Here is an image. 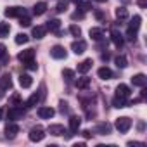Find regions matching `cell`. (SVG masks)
Wrapping results in <instances>:
<instances>
[{"label":"cell","instance_id":"1","mask_svg":"<svg viewBox=\"0 0 147 147\" xmlns=\"http://www.w3.org/2000/svg\"><path fill=\"white\" fill-rule=\"evenodd\" d=\"M114 126H116V130H118V131L126 133V131L131 128V119H130L128 116H121V118H118V119H116Z\"/></svg>","mask_w":147,"mask_h":147},{"label":"cell","instance_id":"2","mask_svg":"<svg viewBox=\"0 0 147 147\" xmlns=\"http://www.w3.org/2000/svg\"><path fill=\"white\" fill-rule=\"evenodd\" d=\"M140 21H142L140 16H133V19H131V23H130V26H128V38H130V40H135V33H137L138 28H140Z\"/></svg>","mask_w":147,"mask_h":147},{"label":"cell","instance_id":"3","mask_svg":"<svg viewBox=\"0 0 147 147\" xmlns=\"http://www.w3.org/2000/svg\"><path fill=\"white\" fill-rule=\"evenodd\" d=\"M43 138H45L43 128L35 126V128H31V130H30V140H31V142H40V140H43Z\"/></svg>","mask_w":147,"mask_h":147},{"label":"cell","instance_id":"4","mask_svg":"<svg viewBox=\"0 0 147 147\" xmlns=\"http://www.w3.org/2000/svg\"><path fill=\"white\" fill-rule=\"evenodd\" d=\"M71 50L75 52L76 55L83 54V52L87 50V42H85V40H75V42L71 43Z\"/></svg>","mask_w":147,"mask_h":147},{"label":"cell","instance_id":"5","mask_svg":"<svg viewBox=\"0 0 147 147\" xmlns=\"http://www.w3.org/2000/svg\"><path fill=\"white\" fill-rule=\"evenodd\" d=\"M5 16L7 18H21V16H24V9L23 7H7Z\"/></svg>","mask_w":147,"mask_h":147},{"label":"cell","instance_id":"6","mask_svg":"<svg viewBox=\"0 0 147 147\" xmlns=\"http://www.w3.org/2000/svg\"><path fill=\"white\" fill-rule=\"evenodd\" d=\"M50 55L54 59H66V49L61 47V45H55V47L50 49Z\"/></svg>","mask_w":147,"mask_h":147},{"label":"cell","instance_id":"7","mask_svg":"<svg viewBox=\"0 0 147 147\" xmlns=\"http://www.w3.org/2000/svg\"><path fill=\"white\" fill-rule=\"evenodd\" d=\"M18 59L24 64V62H28V61H31V59H35V50L33 49H26V50H23V52H19V55H18Z\"/></svg>","mask_w":147,"mask_h":147},{"label":"cell","instance_id":"8","mask_svg":"<svg viewBox=\"0 0 147 147\" xmlns=\"http://www.w3.org/2000/svg\"><path fill=\"white\" fill-rule=\"evenodd\" d=\"M18 133H19V126H18L14 121L7 123V126H5V135H7V138H14Z\"/></svg>","mask_w":147,"mask_h":147},{"label":"cell","instance_id":"9","mask_svg":"<svg viewBox=\"0 0 147 147\" xmlns=\"http://www.w3.org/2000/svg\"><path fill=\"white\" fill-rule=\"evenodd\" d=\"M7 118H9L11 121H16V119H19V118H23V109H19L18 106L11 107V109L7 111Z\"/></svg>","mask_w":147,"mask_h":147},{"label":"cell","instance_id":"10","mask_svg":"<svg viewBox=\"0 0 147 147\" xmlns=\"http://www.w3.org/2000/svg\"><path fill=\"white\" fill-rule=\"evenodd\" d=\"M97 75H99L100 80H111V78H113V71H111L107 66H102V67H99Z\"/></svg>","mask_w":147,"mask_h":147},{"label":"cell","instance_id":"11","mask_svg":"<svg viewBox=\"0 0 147 147\" xmlns=\"http://www.w3.org/2000/svg\"><path fill=\"white\" fill-rule=\"evenodd\" d=\"M131 83H133L135 87H140V88H144V87H145V83H147V78H145V75L138 73V75H135V76L131 78Z\"/></svg>","mask_w":147,"mask_h":147},{"label":"cell","instance_id":"12","mask_svg":"<svg viewBox=\"0 0 147 147\" xmlns=\"http://www.w3.org/2000/svg\"><path fill=\"white\" fill-rule=\"evenodd\" d=\"M111 40H113V43H114L118 49H119V47H123V42H125V40H123V35H121L119 31L113 30V31H111Z\"/></svg>","mask_w":147,"mask_h":147},{"label":"cell","instance_id":"13","mask_svg":"<svg viewBox=\"0 0 147 147\" xmlns=\"http://www.w3.org/2000/svg\"><path fill=\"white\" fill-rule=\"evenodd\" d=\"M130 94H131V92H130V87H128V85H123V83H121V85H118V88H116V95H118V97L128 99V97H130Z\"/></svg>","mask_w":147,"mask_h":147},{"label":"cell","instance_id":"14","mask_svg":"<svg viewBox=\"0 0 147 147\" xmlns=\"http://www.w3.org/2000/svg\"><path fill=\"white\" fill-rule=\"evenodd\" d=\"M54 114H55V111H54L52 107H40V109H38V116H40L42 119H50Z\"/></svg>","mask_w":147,"mask_h":147},{"label":"cell","instance_id":"15","mask_svg":"<svg viewBox=\"0 0 147 147\" xmlns=\"http://www.w3.org/2000/svg\"><path fill=\"white\" fill-rule=\"evenodd\" d=\"M82 126V118H78V116H71L69 118V130L75 133V131H78V128Z\"/></svg>","mask_w":147,"mask_h":147},{"label":"cell","instance_id":"16","mask_svg":"<svg viewBox=\"0 0 147 147\" xmlns=\"http://www.w3.org/2000/svg\"><path fill=\"white\" fill-rule=\"evenodd\" d=\"M92 64H94V62H92V59H85L83 62H80V64H78V73L85 75L87 71H90V69H92Z\"/></svg>","mask_w":147,"mask_h":147},{"label":"cell","instance_id":"17","mask_svg":"<svg viewBox=\"0 0 147 147\" xmlns=\"http://www.w3.org/2000/svg\"><path fill=\"white\" fill-rule=\"evenodd\" d=\"M12 87V78H11V75H4L2 78H0V88L2 90H9Z\"/></svg>","mask_w":147,"mask_h":147},{"label":"cell","instance_id":"18","mask_svg":"<svg viewBox=\"0 0 147 147\" xmlns=\"http://www.w3.org/2000/svg\"><path fill=\"white\" fill-rule=\"evenodd\" d=\"M49 131H50V135L59 137V135H64V133H66V128H64L62 125H50V126H49Z\"/></svg>","mask_w":147,"mask_h":147},{"label":"cell","instance_id":"19","mask_svg":"<svg viewBox=\"0 0 147 147\" xmlns=\"http://www.w3.org/2000/svg\"><path fill=\"white\" fill-rule=\"evenodd\" d=\"M19 85H21L23 88H30V87L33 85V78H31L30 75H21V76H19Z\"/></svg>","mask_w":147,"mask_h":147},{"label":"cell","instance_id":"20","mask_svg":"<svg viewBox=\"0 0 147 147\" xmlns=\"http://www.w3.org/2000/svg\"><path fill=\"white\" fill-rule=\"evenodd\" d=\"M45 11H47V4H45V2H38V4H35V7H33V14H35V16H42Z\"/></svg>","mask_w":147,"mask_h":147},{"label":"cell","instance_id":"21","mask_svg":"<svg viewBox=\"0 0 147 147\" xmlns=\"http://www.w3.org/2000/svg\"><path fill=\"white\" fill-rule=\"evenodd\" d=\"M130 18V14H128V11L125 9V7H118L116 9V19H119V21H126Z\"/></svg>","mask_w":147,"mask_h":147},{"label":"cell","instance_id":"22","mask_svg":"<svg viewBox=\"0 0 147 147\" xmlns=\"http://www.w3.org/2000/svg\"><path fill=\"white\" fill-rule=\"evenodd\" d=\"M90 36H92L94 40L100 42V40L104 38V31H102L100 28H92V30H90Z\"/></svg>","mask_w":147,"mask_h":147},{"label":"cell","instance_id":"23","mask_svg":"<svg viewBox=\"0 0 147 147\" xmlns=\"http://www.w3.org/2000/svg\"><path fill=\"white\" fill-rule=\"evenodd\" d=\"M88 85H90V78H87V76H82V78H78V80H76V87H78L80 90L88 88Z\"/></svg>","mask_w":147,"mask_h":147},{"label":"cell","instance_id":"24","mask_svg":"<svg viewBox=\"0 0 147 147\" xmlns=\"http://www.w3.org/2000/svg\"><path fill=\"white\" fill-rule=\"evenodd\" d=\"M111 130H113V128H111V125H109V123H100V125L97 126V131H99L100 135H109V133H111Z\"/></svg>","mask_w":147,"mask_h":147},{"label":"cell","instance_id":"25","mask_svg":"<svg viewBox=\"0 0 147 147\" xmlns=\"http://www.w3.org/2000/svg\"><path fill=\"white\" fill-rule=\"evenodd\" d=\"M45 31H47V28H43V26H35V28H33V36H35V38H43V36H45Z\"/></svg>","mask_w":147,"mask_h":147},{"label":"cell","instance_id":"26","mask_svg":"<svg viewBox=\"0 0 147 147\" xmlns=\"http://www.w3.org/2000/svg\"><path fill=\"white\" fill-rule=\"evenodd\" d=\"M114 62H116V66H118L119 69H125V67L128 66V61H126L125 55H118V57L114 59Z\"/></svg>","mask_w":147,"mask_h":147},{"label":"cell","instance_id":"27","mask_svg":"<svg viewBox=\"0 0 147 147\" xmlns=\"http://www.w3.org/2000/svg\"><path fill=\"white\" fill-rule=\"evenodd\" d=\"M40 102V94L36 92V94H33L30 99H28V102H26V107H33V106H36Z\"/></svg>","mask_w":147,"mask_h":147},{"label":"cell","instance_id":"28","mask_svg":"<svg viewBox=\"0 0 147 147\" xmlns=\"http://www.w3.org/2000/svg\"><path fill=\"white\" fill-rule=\"evenodd\" d=\"M59 26H61V21H59V19H50V21L47 23V30H50V31H57Z\"/></svg>","mask_w":147,"mask_h":147},{"label":"cell","instance_id":"29","mask_svg":"<svg viewBox=\"0 0 147 147\" xmlns=\"http://www.w3.org/2000/svg\"><path fill=\"white\" fill-rule=\"evenodd\" d=\"M113 106H114V107H118V109H121V107H125V106H126V99H123V97H118V95H116V97L113 99Z\"/></svg>","mask_w":147,"mask_h":147},{"label":"cell","instance_id":"30","mask_svg":"<svg viewBox=\"0 0 147 147\" xmlns=\"http://www.w3.org/2000/svg\"><path fill=\"white\" fill-rule=\"evenodd\" d=\"M11 33V26L7 23H0V36H9Z\"/></svg>","mask_w":147,"mask_h":147},{"label":"cell","instance_id":"31","mask_svg":"<svg viewBox=\"0 0 147 147\" xmlns=\"http://www.w3.org/2000/svg\"><path fill=\"white\" fill-rule=\"evenodd\" d=\"M28 35H24V33H19V35H16V43L18 45H24V43H28Z\"/></svg>","mask_w":147,"mask_h":147},{"label":"cell","instance_id":"32","mask_svg":"<svg viewBox=\"0 0 147 147\" xmlns=\"http://www.w3.org/2000/svg\"><path fill=\"white\" fill-rule=\"evenodd\" d=\"M69 31H71L73 36H82V28L76 26V24H71V26H69Z\"/></svg>","mask_w":147,"mask_h":147},{"label":"cell","instance_id":"33","mask_svg":"<svg viewBox=\"0 0 147 147\" xmlns=\"http://www.w3.org/2000/svg\"><path fill=\"white\" fill-rule=\"evenodd\" d=\"M55 11H57V12H66V11H67V2H66V0H59Z\"/></svg>","mask_w":147,"mask_h":147},{"label":"cell","instance_id":"34","mask_svg":"<svg viewBox=\"0 0 147 147\" xmlns=\"http://www.w3.org/2000/svg\"><path fill=\"white\" fill-rule=\"evenodd\" d=\"M62 76L66 78V82H71L73 76H75V73H73L71 69H64V71H62Z\"/></svg>","mask_w":147,"mask_h":147},{"label":"cell","instance_id":"35","mask_svg":"<svg viewBox=\"0 0 147 147\" xmlns=\"http://www.w3.org/2000/svg\"><path fill=\"white\" fill-rule=\"evenodd\" d=\"M19 24L26 28V26H30V24H31V19H30L28 16H21V19H19Z\"/></svg>","mask_w":147,"mask_h":147},{"label":"cell","instance_id":"36","mask_svg":"<svg viewBox=\"0 0 147 147\" xmlns=\"http://www.w3.org/2000/svg\"><path fill=\"white\" fill-rule=\"evenodd\" d=\"M24 66H26L28 69H31V71H35V69L38 67V64L35 62V59H31V61H28V62H24Z\"/></svg>","mask_w":147,"mask_h":147},{"label":"cell","instance_id":"37","mask_svg":"<svg viewBox=\"0 0 147 147\" xmlns=\"http://www.w3.org/2000/svg\"><path fill=\"white\" fill-rule=\"evenodd\" d=\"M5 52H7V47H5L4 43H0V57H4V55H5Z\"/></svg>","mask_w":147,"mask_h":147},{"label":"cell","instance_id":"38","mask_svg":"<svg viewBox=\"0 0 147 147\" xmlns=\"http://www.w3.org/2000/svg\"><path fill=\"white\" fill-rule=\"evenodd\" d=\"M11 100H12V104H19L21 97H19V95H12V99H11Z\"/></svg>","mask_w":147,"mask_h":147},{"label":"cell","instance_id":"39","mask_svg":"<svg viewBox=\"0 0 147 147\" xmlns=\"http://www.w3.org/2000/svg\"><path fill=\"white\" fill-rule=\"evenodd\" d=\"M137 4L144 9V7H147V0H137Z\"/></svg>","mask_w":147,"mask_h":147},{"label":"cell","instance_id":"40","mask_svg":"<svg viewBox=\"0 0 147 147\" xmlns=\"http://www.w3.org/2000/svg\"><path fill=\"white\" fill-rule=\"evenodd\" d=\"M61 111H62V113L67 111V104H66V102H61Z\"/></svg>","mask_w":147,"mask_h":147},{"label":"cell","instance_id":"41","mask_svg":"<svg viewBox=\"0 0 147 147\" xmlns=\"http://www.w3.org/2000/svg\"><path fill=\"white\" fill-rule=\"evenodd\" d=\"M102 59H104V61H107V59H109V54H107V52H106V54H102Z\"/></svg>","mask_w":147,"mask_h":147},{"label":"cell","instance_id":"42","mask_svg":"<svg viewBox=\"0 0 147 147\" xmlns=\"http://www.w3.org/2000/svg\"><path fill=\"white\" fill-rule=\"evenodd\" d=\"M71 2H75V4H78V2H82V0H71Z\"/></svg>","mask_w":147,"mask_h":147},{"label":"cell","instance_id":"43","mask_svg":"<svg viewBox=\"0 0 147 147\" xmlns=\"http://www.w3.org/2000/svg\"><path fill=\"white\" fill-rule=\"evenodd\" d=\"M97 2H100V4H104V2H106V0H97Z\"/></svg>","mask_w":147,"mask_h":147},{"label":"cell","instance_id":"44","mask_svg":"<svg viewBox=\"0 0 147 147\" xmlns=\"http://www.w3.org/2000/svg\"><path fill=\"white\" fill-rule=\"evenodd\" d=\"M0 119H2V109H0Z\"/></svg>","mask_w":147,"mask_h":147}]
</instances>
